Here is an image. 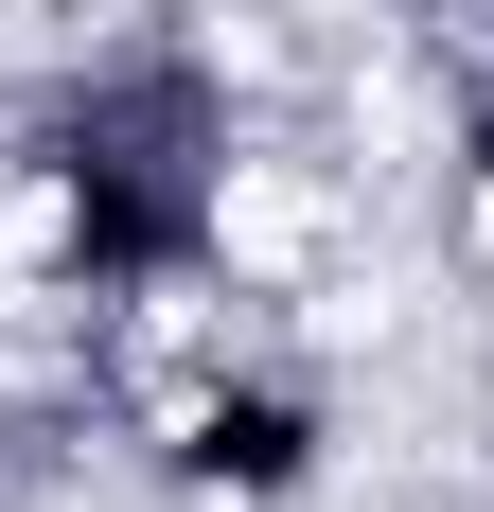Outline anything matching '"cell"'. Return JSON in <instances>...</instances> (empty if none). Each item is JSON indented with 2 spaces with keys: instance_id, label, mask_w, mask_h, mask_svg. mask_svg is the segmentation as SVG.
I'll return each mask as SVG.
<instances>
[{
  "instance_id": "1",
  "label": "cell",
  "mask_w": 494,
  "mask_h": 512,
  "mask_svg": "<svg viewBox=\"0 0 494 512\" xmlns=\"http://www.w3.org/2000/svg\"><path fill=\"white\" fill-rule=\"evenodd\" d=\"M159 477L195 512H300L318 477H336V389L318 371H283V354H212V371H177L159 389Z\"/></svg>"
},
{
  "instance_id": "2",
  "label": "cell",
  "mask_w": 494,
  "mask_h": 512,
  "mask_svg": "<svg viewBox=\"0 0 494 512\" xmlns=\"http://www.w3.org/2000/svg\"><path fill=\"white\" fill-rule=\"evenodd\" d=\"M442 159L494 195V36H459V89H442Z\"/></svg>"
},
{
  "instance_id": "3",
  "label": "cell",
  "mask_w": 494,
  "mask_h": 512,
  "mask_svg": "<svg viewBox=\"0 0 494 512\" xmlns=\"http://www.w3.org/2000/svg\"><path fill=\"white\" fill-rule=\"evenodd\" d=\"M477 36H494V0H477Z\"/></svg>"
}]
</instances>
